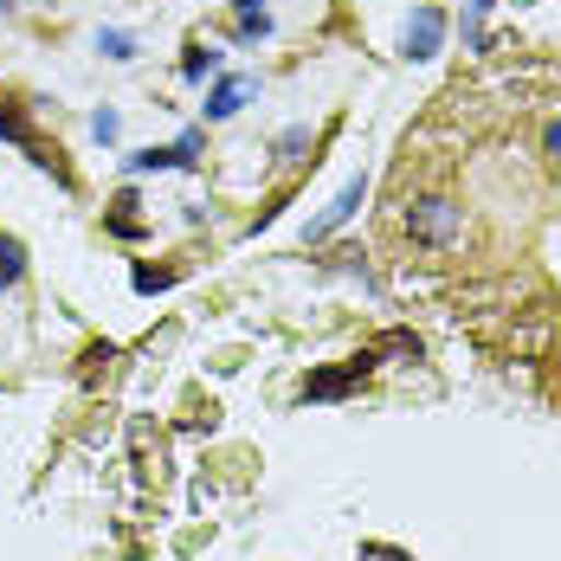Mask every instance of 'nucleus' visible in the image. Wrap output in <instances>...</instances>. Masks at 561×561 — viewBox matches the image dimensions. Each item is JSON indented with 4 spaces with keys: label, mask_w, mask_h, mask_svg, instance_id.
<instances>
[{
    "label": "nucleus",
    "mask_w": 561,
    "mask_h": 561,
    "mask_svg": "<svg viewBox=\"0 0 561 561\" xmlns=\"http://www.w3.org/2000/svg\"><path fill=\"white\" fill-rule=\"evenodd\" d=\"M407 232H413L420 245H451V239L465 232V207L446 201V194H426V201L407 207Z\"/></svg>",
    "instance_id": "obj_1"
},
{
    "label": "nucleus",
    "mask_w": 561,
    "mask_h": 561,
    "mask_svg": "<svg viewBox=\"0 0 561 561\" xmlns=\"http://www.w3.org/2000/svg\"><path fill=\"white\" fill-rule=\"evenodd\" d=\"M362 201H368V174H355V181L342 187L336 201H330V207L310 220V232H304V239H330V232H342V226L355 220V207H362Z\"/></svg>",
    "instance_id": "obj_2"
},
{
    "label": "nucleus",
    "mask_w": 561,
    "mask_h": 561,
    "mask_svg": "<svg viewBox=\"0 0 561 561\" xmlns=\"http://www.w3.org/2000/svg\"><path fill=\"white\" fill-rule=\"evenodd\" d=\"M439 39H446V13H439V7H420V13L407 20V33H400V53L407 58H433L439 53Z\"/></svg>",
    "instance_id": "obj_3"
},
{
    "label": "nucleus",
    "mask_w": 561,
    "mask_h": 561,
    "mask_svg": "<svg viewBox=\"0 0 561 561\" xmlns=\"http://www.w3.org/2000/svg\"><path fill=\"white\" fill-rule=\"evenodd\" d=\"M368 368H375V348H362V355H355L348 368H330V375H310V381H304V400H336V393H348L355 381H362V375H368Z\"/></svg>",
    "instance_id": "obj_4"
},
{
    "label": "nucleus",
    "mask_w": 561,
    "mask_h": 561,
    "mask_svg": "<svg viewBox=\"0 0 561 561\" xmlns=\"http://www.w3.org/2000/svg\"><path fill=\"white\" fill-rule=\"evenodd\" d=\"M252 91H259V78H220V84L207 91V116H214V123H226V116L252 98Z\"/></svg>",
    "instance_id": "obj_5"
},
{
    "label": "nucleus",
    "mask_w": 561,
    "mask_h": 561,
    "mask_svg": "<svg viewBox=\"0 0 561 561\" xmlns=\"http://www.w3.org/2000/svg\"><path fill=\"white\" fill-rule=\"evenodd\" d=\"M232 33H239V39H265V33H272L265 0H232Z\"/></svg>",
    "instance_id": "obj_6"
},
{
    "label": "nucleus",
    "mask_w": 561,
    "mask_h": 561,
    "mask_svg": "<svg viewBox=\"0 0 561 561\" xmlns=\"http://www.w3.org/2000/svg\"><path fill=\"white\" fill-rule=\"evenodd\" d=\"M20 278H26V245H20L13 232H0V290L20 284Z\"/></svg>",
    "instance_id": "obj_7"
},
{
    "label": "nucleus",
    "mask_w": 561,
    "mask_h": 561,
    "mask_svg": "<svg viewBox=\"0 0 561 561\" xmlns=\"http://www.w3.org/2000/svg\"><path fill=\"white\" fill-rule=\"evenodd\" d=\"M220 71V53L214 46H187V58H181V78L187 84H201V78H214Z\"/></svg>",
    "instance_id": "obj_8"
},
{
    "label": "nucleus",
    "mask_w": 561,
    "mask_h": 561,
    "mask_svg": "<svg viewBox=\"0 0 561 561\" xmlns=\"http://www.w3.org/2000/svg\"><path fill=\"white\" fill-rule=\"evenodd\" d=\"M304 149H310V129L297 123V129H284V136H278V149H272V162H278V169H290V162H304Z\"/></svg>",
    "instance_id": "obj_9"
},
{
    "label": "nucleus",
    "mask_w": 561,
    "mask_h": 561,
    "mask_svg": "<svg viewBox=\"0 0 561 561\" xmlns=\"http://www.w3.org/2000/svg\"><path fill=\"white\" fill-rule=\"evenodd\" d=\"M98 53H104V58H116V65H123V58H136V39H129L123 26H104V33H98Z\"/></svg>",
    "instance_id": "obj_10"
},
{
    "label": "nucleus",
    "mask_w": 561,
    "mask_h": 561,
    "mask_svg": "<svg viewBox=\"0 0 561 561\" xmlns=\"http://www.w3.org/2000/svg\"><path fill=\"white\" fill-rule=\"evenodd\" d=\"M484 13H491V0H471V13H465V39L471 46H484Z\"/></svg>",
    "instance_id": "obj_11"
},
{
    "label": "nucleus",
    "mask_w": 561,
    "mask_h": 561,
    "mask_svg": "<svg viewBox=\"0 0 561 561\" xmlns=\"http://www.w3.org/2000/svg\"><path fill=\"white\" fill-rule=\"evenodd\" d=\"M375 348H388V355H420V342H413V336H400V330H393V336H381Z\"/></svg>",
    "instance_id": "obj_12"
},
{
    "label": "nucleus",
    "mask_w": 561,
    "mask_h": 561,
    "mask_svg": "<svg viewBox=\"0 0 561 561\" xmlns=\"http://www.w3.org/2000/svg\"><path fill=\"white\" fill-rule=\"evenodd\" d=\"M91 136H98V142H111V136H116V111H98V116H91Z\"/></svg>",
    "instance_id": "obj_13"
},
{
    "label": "nucleus",
    "mask_w": 561,
    "mask_h": 561,
    "mask_svg": "<svg viewBox=\"0 0 561 561\" xmlns=\"http://www.w3.org/2000/svg\"><path fill=\"white\" fill-rule=\"evenodd\" d=\"M111 232H116V239H136V232H142V220H136V214H111Z\"/></svg>",
    "instance_id": "obj_14"
},
{
    "label": "nucleus",
    "mask_w": 561,
    "mask_h": 561,
    "mask_svg": "<svg viewBox=\"0 0 561 561\" xmlns=\"http://www.w3.org/2000/svg\"><path fill=\"white\" fill-rule=\"evenodd\" d=\"M542 149H549V162H556V169H561V116H556V123H549V136H542Z\"/></svg>",
    "instance_id": "obj_15"
}]
</instances>
